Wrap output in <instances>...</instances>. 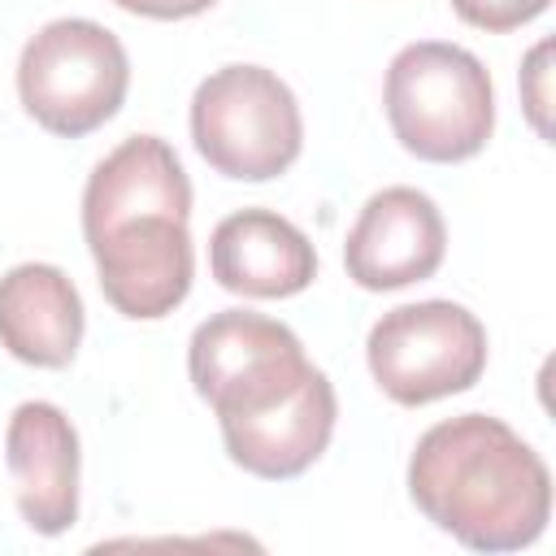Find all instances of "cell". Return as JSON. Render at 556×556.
<instances>
[{
	"mask_svg": "<svg viewBox=\"0 0 556 556\" xmlns=\"http://www.w3.org/2000/svg\"><path fill=\"white\" fill-rule=\"evenodd\" d=\"M191 178L161 135L122 139L83 187V239L104 300L130 321L169 317L195 278Z\"/></svg>",
	"mask_w": 556,
	"mask_h": 556,
	"instance_id": "1",
	"label": "cell"
},
{
	"mask_svg": "<svg viewBox=\"0 0 556 556\" xmlns=\"http://www.w3.org/2000/svg\"><path fill=\"white\" fill-rule=\"evenodd\" d=\"M417 513L473 552H521L552 521L543 456L500 417L460 413L434 421L408 456Z\"/></svg>",
	"mask_w": 556,
	"mask_h": 556,
	"instance_id": "2",
	"label": "cell"
},
{
	"mask_svg": "<svg viewBox=\"0 0 556 556\" xmlns=\"http://www.w3.org/2000/svg\"><path fill=\"white\" fill-rule=\"evenodd\" d=\"M382 109L408 156L460 165L478 156L495 130V83L469 48L417 39L387 65Z\"/></svg>",
	"mask_w": 556,
	"mask_h": 556,
	"instance_id": "3",
	"label": "cell"
},
{
	"mask_svg": "<svg viewBox=\"0 0 556 556\" xmlns=\"http://www.w3.org/2000/svg\"><path fill=\"white\" fill-rule=\"evenodd\" d=\"M130 91V56L122 39L91 17L43 22L17 56V100L61 139H83L117 117Z\"/></svg>",
	"mask_w": 556,
	"mask_h": 556,
	"instance_id": "4",
	"label": "cell"
},
{
	"mask_svg": "<svg viewBox=\"0 0 556 556\" xmlns=\"http://www.w3.org/2000/svg\"><path fill=\"white\" fill-rule=\"evenodd\" d=\"M191 143L222 178L269 182L300 161V100L265 65H222L191 96Z\"/></svg>",
	"mask_w": 556,
	"mask_h": 556,
	"instance_id": "5",
	"label": "cell"
},
{
	"mask_svg": "<svg viewBox=\"0 0 556 556\" xmlns=\"http://www.w3.org/2000/svg\"><path fill=\"white\" fill-rule=\"evenodd\" d=\"M187 374L195 395L217 413V426H230L287 404L317 365L304 356L300 334L278 317L222 308L191 330Z\"/></svg>",
	"mask_w": 556,
	"mask_h": 556,
	"instance_id": "6",
	"label": "cell"
},
{
	"mask_svg": "<svg viewBox=\"0 0 556 556\" xmlns=\"http://www.w3.org/2000/svg\"><path fill=\"white\" fill-rule=\"evenodd\" d=\"M486 326L456 300H417L369 326L365 361L378 391L421 408L469 391L486 374Z\"/></svg>",
	"mask_w": 556,
	"mask_h": 556,
	"instance_id": "7",
	"label": "cell"
},
{
	"mask_svg": "<svg viewBox=\"0 0 556 556\" xmlns=\"http://www.w3.org/2000/svg\"><path fill=\"white\" fill-rule=\"evenodd\" d=\"M443 256L447 222L417 187L374 191L343 239V269L361 291H400L426 282L439 274Z\"/></svg>",
	"mask_w": 556,
	"mask_h": 556,
	"instance_id": "8",
	"label": "cell"
},
{
	"mask_svg": "<svg viewBox=\"0 0 556 556\" xmlns=\"http://www.w3.org/2000/svg\"><path fill=\"white\" fill-rule=\"evenodd\" d=\"M4 460H9L22 521L43 539L74 530L83 452H78V430L65 417V408L48 400L17 404L4 430Z\"/></svg>",
	"mask_w": 556,
	"mask_h": 556,
	"instance_id": "9",
	"label": "cell"
},
{
	"mask_svg": "<svg viewBox=\"0 0 556 556\" xmlns=\"http://www.w3.org/2000/svg\"><path fill=\"white\" fill-rule=\"evenodd\" d=\"M208 269L222 291L248 300H287L317 278L308 235L274 208H239L208 235Z\"/></svg>",
	"mask_w": 556,
	"mask_h": 556,
	"instance_id": "10",
	"label": "cell"
},
{
	"mask_svg": "<svg viewBox=\"0 0 556 556\" xmlns=\"http://www.w3.org/2000/svg\"><path fill=\"white\" fill-rule=\"evenodd\" d=\"M87 330L83 295L65 269L22 261L0 278V348L35 369H65Z\"/></svg>",
	"mask_w": 556,
	"mask_h": 556,
	"instance_id": "11",
	"label": "cell"
},
{
	"mask_svg": "<svg viewBox=\"0 0 556 556\" xmlns=\"http://www.w3.org/2000/svg\"><path fill=\"white\" fill-rule=\"evenodd\" d=\"M334 417H339L334 382L326 378V369H317L287 404L222 426V443L243 473L265 482H291L321 460L334 434Z\"/></svg>",
	"mask_w": 556,
	"mask_h": 556,
	"instance_id": "12",
	"label": "cell"
},
{
	"mask_svg": "<svg viewBox=\"0 0 556 556\" xmlns=\"http://www.w3.org/2000/svg\"><path fill=\"white\" fill-rule=\"evenodd\" d=\"M547 4L552 0H452V13L473 30L504 35V30H517V26L534 22L539 13H547Z\"/></svg>",
	"mask_w": 556,
	"mask_h": 556,
	"instance_id": "13",
	"label": "cell"
},
{
	"mask_svg": "<svg viewBox=\"0 0 556 556\" xmlns=\"http://www.w3.org/2000/svg\"><path fill=\"white\" fill-rule=\"evenodd\" d=\"M547 61H552V39H539L530 48V56L521 61V104H526V117L539 130V139H552V122H547V109H552V91H547L552 70H547Z\"/></svg>",
	"mask_w": 556,
	"mask_h": 556,
	"instance_id": "14",
	"label": "cell"
},
{
	"mask_svg": "<svg viewBox=\"0 0 556 556\" xmlns=\"http://www.w3.org/2000/svg\"><path fill=\"white\" fill-rule=\"evenodd\" d=\"M117 9L135 13V17H152V22H182V17H200L208 13L217 0H113Z\"/></svg>",
	"mask_w": 556,
	"mask_h": 556,
	"instance_id": "15",
	"label": "cell"
}]
</instances>
